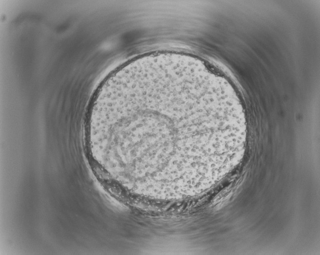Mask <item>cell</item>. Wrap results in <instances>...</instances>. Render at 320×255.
<instances>
[{
  "instance_id": "cell-1",
  "label": "cell",
  "mask_w": 320,
  "mask_h": 255,
  "mask_svg": "<svg viewBox=\"0 0 320 255\" xmlns=\"http://www.w3.org/2000/svg\"><path fill=\"white\" fill-rule=\"evenodd\" d=\"M95 128L122 184L175 190L183 184L191 141L226 137L229 128L211 89L179 67L123 72L101 92Z\"/></svg>"
}]
</instances>
